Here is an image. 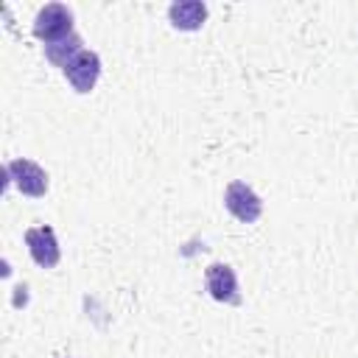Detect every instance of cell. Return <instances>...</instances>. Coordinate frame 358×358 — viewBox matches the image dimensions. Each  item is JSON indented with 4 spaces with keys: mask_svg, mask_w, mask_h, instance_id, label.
Instances as JSON below:
<instances>
[{
    "mask_svg": "<svg viewBox=\"0 0 358 358\" xmlns=\"http://www.w3.org/2000/svg\"><path fill=\"white\" fill-rule=\"evenodd\" d=\"M73 31V11L64 3H48L45 8H39V14L34 17V36L45 45L62 42L67 39Z\"/></svg>",
    "mask_w": 358,
    "mask_h": 358,
    "instance_id": "cell-1",
    "label": "cell"
},
{
    "mask_svg": "<svg viewBox=\"0 0 358 358\" xmlns=\"http://www.w3.org/2000/svg\"><path fill=\"white\" fill-rule=\"evenodd\" d=\"M6 176L11 179V185L22 193V196H31V199H39L48 193V173L31 162V159H8L6 165Z\"/></svg>",
    "mask_w": 358,
    "mask_h": 358,
    "instance_id": "cell-2",
    "label": "cell"
},
{
    "mask_svg": "<svg viewBox=\"0 0 358 358\" xmlns=\"http://www.w3.org/2000/svg\"><path fill=\"white\" fill-rule=\"evenodd\" d=\"M224 207L238 221H243V224H255L260 218V213H263L260 196L246 182H241V179H235V182L227 185V190H224Z\"/></svg>",
    "mask_w": 358,
    "mask_h": 358,
    "instance_id": "cell-3",
    "label": "cell"
},
{
    "mask_svg": "<svg viewBox=\"0 0 358 358\" xmlns=\"http://www.w3.org/2000/svg\"><path fill=\"white\" fill-rule=\"evenodd\" d=\"M204 282H207V291L215 302H224V305H241V291H238V277L235 271L227 266V263H213L207 266L204 271Z\"/></svg>",
    "mask_w": 358,
    "mask_h": 358,
    "instance_id": "cell-5",
    "label": "cell"
},
{
    "mask_svg": "<svg viewBox=\"0 0 358 358\" xmlns=\"http://www.w3.org/2000/svg\"><path fill=\"white\" fill-rule=\"evenodd\" d=\"M84 50V42H81V36L78 34H70L67 39H62V42H53V45H45V56H48V62L50 64H56V67H67L78 53Z\"/></svg>",
    "mask_w": 358,
    "mask_h": 358,
    "instance_id": "cell-8",
    "label": "cell"
},
{
    "mask_svg": "<svg viewBox=\"0 0 358 358\" xmlns=\"http://www.w3.org/2000/svg\"><path fill=\"white\" fill-rule=\"evenodd\" d=\"M168 17H171V25L179 31H199L207 20V6L199 0H179V3H171Z\"/></svg>",
    "mask_w": 358,
    "mask_h": 358,
    "instance_id": "cell-7",
    "label": "cell"
},
{
    "mask_svg": "<svg viewBox=\"0 0 358 358\" xmlns=\"http://www.w3.org/2000/svg\"><path fill=\"white\" fill-rule=\"evenodd\" d=\"M98 76H101V59L95 50H81L67 67H64V78L70 81V87L76 92H90L95 84H98Z\"/></svg>",
    "mask_w": 358,
    "mask_h": 358,
    "instance_id": "cell-6",
    "label": "cell"
},
{
    "mask_svg": "<svg viewBox=\"0 0 358 358\" xmlns=\"http://www.w3.org/2000/svg\"><path fill=\"white\" fill-rule=\"evenodd\" d=\"M25 246H28V252H31L34 263H36V266H42V268H53V266L59 263V257H62V252H59V241H56V232H53L48 224L25 229Z\"/></svg>",
    "mask_w": 358,
    "mask_h": 358,
    "instance_id": "cell-4",
    "label": "cell"
}]
</instances>
